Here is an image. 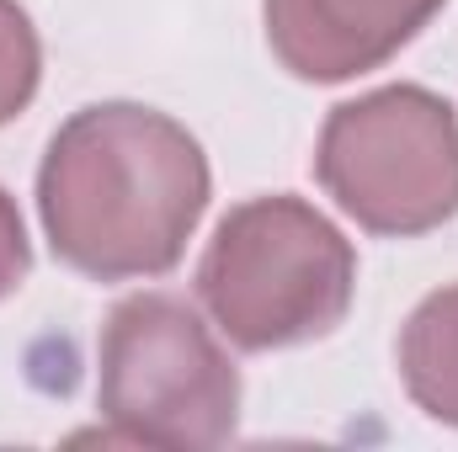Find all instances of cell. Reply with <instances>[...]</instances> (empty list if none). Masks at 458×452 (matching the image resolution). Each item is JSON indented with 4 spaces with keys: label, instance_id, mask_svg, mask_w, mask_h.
I'll use <instances>...</instances> for the list:
<instances>
[{
    "label": "cell",
    "instance_id": "6da1fadb",
    "mask_svg": "<svg viewBox=\"0 0 458 452\" xmlns=\"http://www.w3.org/2000/svg\"><path fill=\"white\" fill-rule=\"evenodd\" d=\"M214 197L208 155L176 117L97 102L59 122L38 165L48 250L91 282L165 277Z\"/></svg>",
    "mask_w": 458,
    "mask_h": 452
},
{
    "label": "cell",
    "instance_id": "7a4b0ae2",
    "mask_svg": "<svg viewBox=\"0 0 458 452\" xmlns=\"http://www.w3.org/2000/svg\"><path fill=\"white\" fill-rule=\"evenodd\" d=\"M357 293V250L293 192L229 208L203 261L198 304L240 351H288L331 336Z\"/></svg>",
    "mask_w": 458,
    "mask_h": 452
},
{
    "label": "cell",
    "instance_id": "3957f363",
    "mask_svg": "<svg viewBox=\"0 0 458 452\" xmlns=\"http://www.w3.org/2000/svg\"><path fill=\"white\" fill-rule=\"evenodd\" d=\"M97 410L117 442L219 448L240 421V367L187 298L133 293L97 340Z\"/></svg>",
    "mask_w": 458,
    "mask_h": 452
},
{
    "label": "cell",
    "instance_id": "277c9868",
    "mask_svg": "<svg viewBox=\"0 0 458 452\" xmlns=\"http://www.w3.org/2000/svg\"><path fill=\"white\" fill-rule=\"evenodd\" d=\"M315 176L346 219L416 239L458 219V113L427 86H384L331 107Z\"/></svg>",
    "mask_w": 458,
    "mask_h": 452
},
{
    "label": "cell",
    "instance_id": "5b68a950",
    "mask_svg": "<svg viewBox=\"0 0 458 452\" xmlns=\"http://www.w3.org/2000/svg\"><path fill=\"white\" fill-rule=\"evenodd\" d=\"M448 0H261L267 48L315 86L384 70Z\"/></svg>",
    "mask_w": 458,
    "mask_h": 452
},
{
    "label": "cell",
    "instance_id": "8992f818",
    "mask_svg": "<svg viewBox=\"0 0 458 452\" xmlns=\"http://www.w3.org/2000/svg\"><path fill=\"white\" fill-rule=\"evenodd\" d=\"M400 383L437 426H458V282L427 293L400 325Z\"/></svg>",
    "mask_w": 458,
    "mask_h": 452
},
{
    "label": "cell",
    "instance_id": "52a82bcc",
    "mask_svg": "<svg viewBox=\"0 0 458 452\" xmlns=\"http://www.w3.org/2000/svg\"><path fill=\"white\" fill-rule=\"evenodd\" d=\"M43 80V43L16 0H0V128L21 117Z\"/></svg>",
    "mask_w": 458,
    "mask_h": 452
},
{
    "label": "cell",
    "instance_id": "ba28073f",
    "mask_svg": "<svg viewBox=\"0 0 458 452\" xmlns=\"http://www.w3.org/2000/svg\"><path fill=\"white\" fill-rule=\"evenodd\" d=\"M32 272V245H27V224L16 213V197L0 187V304L27 282Z\"/></svg>",
    "mask_w": 458,
    "mask_h": 452
}]
</instances>
